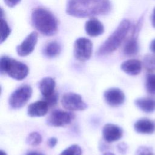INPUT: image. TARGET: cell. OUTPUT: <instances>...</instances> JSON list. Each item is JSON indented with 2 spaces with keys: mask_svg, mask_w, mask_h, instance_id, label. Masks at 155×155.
Masks as SVG:
<instances>
[{
  "mask_svg": "<svg viewBox=\"0 0 155 155\" xmlns=\"http://www.w3.org/2000/svg\"><path fill=\"white\" fill-rule=\"evenodd\" d=\"M143 65L148 72L155 71V55L151 54L145 55L143 60Z\"/></svg>",
  "mask_w": 155,
  "mask_h": 155,
  "instance_id": "cell-21",
  "label": "cell"
},
{
  "mask_svg": "<svg viewBox=\"0 0 155 155\" xmlns=\"http://www.w3.org/2000/svg\"><path fill=\"white\" fill-rule=\"evenodd\" d=\"M120 68L125 73L131 76H136L142 70V63L138 59H128L122 63Z\"/></svg>",
  "mask_w": 155,
  "mask_h": 155,
  "instance_id": "cell-13",
  "label": "cell"
},
{
  "mask_svg": "<svg viewBox=\"0 0 155 155\" xmlns=\"http://www.w3.org/2000/svg\"><path fill=\"white\" fill-rule=\"evenodd\" d=\"M55 86L54 80L50 77L44 78L39 82V88L44 98L50 96L55 92Z\"/></svg>",
  "mask_w": 155,
  "mask_h": 155,
  "instance_id": "cell-16",
  "label": "cell"
},
{
  "mask_svg": "<svg viewBox=\"0 0 155 155\" xmlns=\"http://www.w3.org/2000/svg\"><path fill=\"white\" fill-rule=\"evenodd\" d=\"M0 155H7V154L4 151H3L2 150H1L0 151Z\"/></svg>",
  "mask_w": 155,
  "mask_h": 155,
  "instance_id": "cell-34",
  "label": "cell"
},
{
  "mask_svg": "<svg viewBox=\"0 0 155 155\" xmlns=\"http://www.w3.org/2000/svg\"><path fill=\"white\" fill-rule=\"evenodd\" d=\"M58 94L56 92H54L53 94L50 95L47 97H45L44 101L48 104L49 107H53L56 105L58 101Z\"/></svg>",
  "mask_w": 155,
  "mask_h": 155,
  "instance_id": "cell-25",
  "label": "cell"
},
{
  "mask_svg": "<svg viewBox=\"0 0 155 155\" xmlns=\"http://www.w3.org/2000/svg\"><path fill=\"white\" fill-rule=\"evenodd\" d=\"M61 51L60 44L56 42L52 41L48 43L43 48V54L48 58H53L59 54Z\"/></svg>",
  "mask_w": 155,
  "mask_h": 155,
  "instance_id": "cell-19",
  "label": "cell"
},
{
  "mask_svg": "<svg viewBox=\"0 0 155 155\" xmlns=\"http://www.w3.org/2000/svg\"><path fill=\"white\" fill-rule=\"evenodd\" d=\"M73 119V116L70 113L54 110L47 117V124L52 127H62L70 124Z\"/></svg>",
  "mask_w": 155,
  "mask_h": 155,
  "instance_id": "cell-8",
  "label": "cell"
},
{
  "mask_svg": "<svg viewBox=\"0 0 155 155\" xmlns=\"http://www.w3.org/2000/svg\"><path fill=\"white\" fill-rule=\"evenodd\" d=\"M139 47L137 40V37L132 36L124 45L123 51L125 55L127 56H133L137 54Z\"/></svg>",
  "mask_w": 155,
  "mask_h": 155,
  "instance_id": "cell-18",
  "label": "cell"
},
{
  "mask_svg": "<svg viewBox=\"0 0 155 155\" xmlns=\"http://www.w3.org/2000/svg\"><path fill=\"white\" fill-rule=\"evenodd\" d=\"M26 155H43L41 153H38V152H35V151H32V152H29Z\"/></svg>",
  "mask_w": 155,
  "mask_h": 155,
  "instance_id": "cell-32",
  "label": "cell"
},
{
  "mask_svg": "<svg viewBox=\"0 0 155 155\" xmlns=\"http://www.w3.org/2000/svg\"><path fill=\"white\" fill-rule=\"evenodd\" d=\"M106 102L111 107H117L122 105L125 101L124 92L117 88H111L107 90L104 94Z\"/></svg>",
  "mask_w": 155,
  "mask_h": 155,
  "instance_id": "cell-11",
  "label": "cell"
},
{
  "mask_svg": "<svg viewBox=\"0 0 155 155\" xmlns=\"http://www.w3.org/2000/svg\"><path fill=\"white\" fill-rule=\"evenodd\" d=\"M11 29L8 26L7 22L5 19H3V16H1V36H0V42L2 44L4 41L10 35Z\"/></svg>",
  "mask_w": 155,
  "mask_h": 155,
  "instance_id": "cell-22",
  "label": "cell"
},
{
  "mask_svg": "<svg viewBox=\"0 0 155 155\" xmlns=\"http://www.w3.org/2000/svg\"><path fill=\"white\" fill-rule=\"evenodd\" d=\"M145 88L148 93L155 95V73H148L147 74Z\"/></svg>",
  "mask_w": 155,
  "mask_h": 155,
  "instance_id": "cell-20",
  "label": "cell"
},
{
  "mask_svg": "<svg viewBox=\"0 0 155 155\" xmlns=\"http://www.w3.org/2000/svg\"><path fill=\"white\" fill-rule=\"evenodd\" d=\"M61 102L64 108L70 111H82L87 108V105L84 102L81 96L75 93H65Z\"/></svg>",
  "mask_w": 155,
  "mask_h": 155,
  "instance_id": "cell-7",
  "label": "cell"
},
{
  "mask_svg": "<svg viewBox=\"0 0 155 155\" xmlns=\"http://www.w3.org/2000/svg\"><path fill=\"white\" fill-rule=\"evenodd\" d=\"M30 86L24 85L15 90L9 97V104L13 109H19L24 107L32 95Z\"/></svg>",
  "mask_w": 155,
  "mask_h": 155,
  "instance_id": "cell-5",
  "label": "cell"
},
{
  "mask_svg": "<svg viewBox=\"0 0 155 155\" xmlns=\"http://www.w3.org/2000/svg\"><path fill=\"white\" fill-rule=\"evenodd\" d=\"M137 155H154L151 149L148 147H140L137 152Z\"/></svg>",
  "mask_w": 155,
  "mask_h": 155,
  "instance_id": "cell-26",
  "label": "cell"
},
{
  "mask_svg": "<svg viewBox=\"0 0 155 155\" xmlns=\"http://www.w3.org/2000/svg\"><path fill=\"white\" fill-rule=\"evenodd\" d=\"M117 150H118V151L121 153V154H125L126 152H127V145L124 143V142H122V143H120L119 144L117 145Z\"/></svg>",
  "mask_w": 155,
  "mask_h": 155,
  "instance_id": "cell-27",
  "label": "cell"
},
{
  "mask_svg": "<svg viewBox=\"0 0 155 155\" xmlns=\"http://www.w3.org/2000/svg\"><path fill=\"white\" fill-rule=\"evenodd\" d=\"M5 4L9 7H14L18 3L21 2V0H4Z\"/></svg>",
  "mask_w": 155,
  "mask_h": 155,
  "instance_id": "cell-28",
  "label": "cell"
},
{
  "mask_svg": "<svg viewBox=\"0 0 155 155\" xmlns=\"http://www.w3.org/2000/svg\"><path fill=\"white\" fill-rule=\"evenodd\" d=\"M110 0H67L66 12L76 18H87L105 15L110 13Z\"/></svg>",
  "mask_w": 155,
  "mask_h": 155,
  "instance_id": "cell-1",
  "label": "cell"
},
{
  "mask_svg": "<svg viewBox=\"0 0 155 155\" xmlns=\"http://www.w3.org/2000/svg\"><path fill=\"white\" fill-rule=\"evenodd\" d=\"M57 142H58V140L56 137H50L48 141H47V145L50 148H53L56 146V145L57 144Z\"/></svg>",
  "mask_w": 155,
  "mask_h": 155,
  "instance_id": "cell-29",
  "label": "cell"
},
{
  "mask_svg": "<svg viewBox=\"0 0 155 155\" xmlns=\"http://www.w3.org/2000/svg\"><path fill=\"white\" fill-rule=\"evenodd\" d=\"M103 155H115V154H114L113 153H110V152H107V153H105Z\"/></svg>",
  "mask_w": 155,
  "mask_h": 155,
  "instance_id": "cell-33",
  "label": "cell"
},
{
  "mask_svg": "<svg viewBox=\"0 0 155 155\" xmlns=\"http://www.w3.org/2000/svg\"><path fill=\"white\" fill-rule=\"evenodd\" d=\"M59 155H82V150L79 145H72L62 151Z\"/></svg>",
  "mask_w": 155,
  "mask_h": 155,
  "instance_id": "cell-24",
  "label": "cell"
},
{
  "mask_svg": "<svg viewBox=\"0 0 155 155\" xmlns=\"http://www.w3.org/2000/svg\"><path fill=\"white\" fill-rule=\"evenodd\" d=\"M150 49L153 53H155V39L151 41L150 45Z\"/></svg>",
  "mask_w": 155,
  "mask_h": 155,
  "instance_id": "cell-30",
  "label": "cell"
},
{
  "mask_svg": "<svg viewBox=\"0 0 155 155\" xmlns=\"http://www.w3.org/2000/svg\"><path fill=\"white\" fill-rule=\"evenodd\" d=\"M48 108V104L44 100L38 101L28 105L27 114L30 117L44 116L47 113Z\"/></svg>",
  "mask_w": 155,
  "mask_h": 155,
  "instance_id": "cell-12",
  "label": "cell"
},
{
  "mask_svg": "<svg viewBox=\"0 0 155 155\" xmlns=\"http://www.w3.org/2000/svg\"><path fill=\"white\" fill-rule=\"evenodd\" d=\"M29 72L28 67L24 63L7 56L0 58V73L7 74L10 78L18 81L25 79Z\"/></svg>",
  "mask_w": 155,
  "mask_h": 155,
  "instance_id": "cell-4",
  "label": "cell"
},
{
  "mask_svg": "<svg viewBox=\"0 0 155 155\" xmlns=\"http://www.w3.org/2000/svg\"><path fill=\"white\" fill-rule=\"evenodd\" d=\"M38 34L36 31L30 33L16 47V52L20 56H27L31 54L35 49L38 41Z\"/></svg>",
  "mask_w": 155,
  "mask_h": 155,
  "instance_id": "cell-9",
  "label": "cell"
},
{
  "mask_svg": "<svg viewBox=\"0 0 155 155\" xmlns=\"http://www.w3.org/2000/svg\"><path fill=\"white\" fill-rule=\"evenodd\" d=\"M102 136L104 140L110 143L119 140L123 135L122 128L113 124H105L102 131Z\"/></svg>",
  "mask_w": 155,
  "mask_h": 155,
  "instance_id": "cell-10",
  "label": "cell"
},
{
  "mask_svg": "<svg viewBox=\"0 0 155 155\" xmlns=\"http://www.w3.org/2000/svg\"><path fill=\"white\" fill-rule=\"evenodd\" d=\"M151 24L154 28H155V7L153 9V14L151 16Z\"/></svg>",
  "mask_w": 155,
  "mask_h": 155,
  "instance_id": "cell-31",
  "label": "cell"
},
{
  "mask_svg": "<svg viewBox=\"0 0 155 155\" xmlns=\"http://www.w3.org/2000/svg\"><path fill=\"white\" fill-rule=\"evenodd\" d=\"M31 22L34 27L45 36H53L58 30V21L48 10L42 7L35 8L31 13Z\"/></svg>",
  "mask_w": 155,
  "mask_h": 155,
  "instance_id": "cell-2",
  "label": "cell"
},
{
  "mask_svg": "<svg viewBox=\"0 0 155 155\" xmlns=\"http://www.w3.org/2000/svg\"><path fill=\"white\" fill-rule=\"evenodd\" d=\"M93 44L87 38H79L74 44L73 53L76 59L84 62L88 60L92 54Z\"/></svg>",
  "mask_w": 155,
  "mask_h": 155,
  "instance_id": "cell-6",
  "label": "cell"
},
{
  "mask_svg": "<svg viewBox=\"0 0 155 155\" xmlns=\"http://www.w3.org/2000/svg\"><path fill=\"white\" fill-rule=\"evenodd\" d=\"M134 128L138 133L152 134L155 131V124L149 119L142 118L135 122Z\"/></svg>",
  "mask_w": 155,
  "mask_h": 155,
  "instance_id": "cell-15",
  "label": "cell"
},
{
  "mask_svg": "<svg viewBox=\"0 0 155 155\" xmlns=\"http://www.w3.org/2000/svg\"><path fill=\"white\" fill-rule=\"evenodd\" d=\"M42 142V136L38 132L30 133L26 138V143L31 146H37Z\"/></svg>",
  "mask_w": 155,
  "mask_h": 155,
  "instance_id": "cell-23",
  "label": "cell"
},
{
  "mask_svg": "<svg viewBox=\"0 0 155 155\" xmlns=\"http://www.w3.org/2000/svg\"><path fill=\"white\" fill-rule=\"evenodd\" d=\"M135 105L145 113H150L155 111V99L151 97L139 98L135 100Z\"/></svg>",
  "mask_w": 155,
  "mask_h": 155,
  "instance_id": "cell-17",
  "label": "cell"
},
{
  "mask_svg": "<svg viewBox=\"0 0 155 155\" xmlns=\"http://www.w3.org/2000/svg\"><path fill=\"white\" fill-rule=\"evenodd\" d=\"M130 22L127 19L122 20L113 33L100 46L97 54L103 56L114 51L121 44L130 28Z\"/></svg>",
  "mask_w": 155,
  "mask_h": 155,
  "instance_id": "cell-3",
  "label": "cell"
},
{
  "mask_svg": "<svg viewBox=\"0 0 155 155\" xmlns=\"http://www.w3.org/2000/svg\"><path fill=\"white\" fill-rule=\"evenodd\" d=\"M85 30L89 36L96 37L104 33V27L103 24L97 19L91 18L86 22Z\"/></svg>",
  "mask_w": 155,
  "mask_h": 155,
  "instance_id": "cell-14",
  "label": "cell"
}]
</instances>
